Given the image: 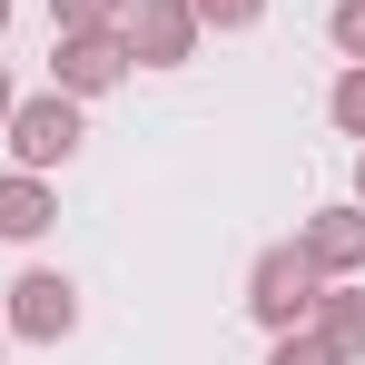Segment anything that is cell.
Returning a JSON list of instances; mask_svg holds the SVG:
<instances>
[{
	"label": "cell",
	"mask_w": 365,
	"mask_h": 365,
	"mask_svg": "<svg viewBox=\"0 0 365 365\" xmlns=\"http://www.w3.org/2000/svg\"><path fill=\"white\" fill-rule=\"evenodd\" d=\"M197 10V30H257L267 20V0H187Z\"/></svg>",
	"instance_id": "cell-11"
},
{
	"label": "cell",
	"mask_w": 365,
	"mask_h": 365,
	"mask_svg": "<svg viewBox=\"0 0 365 365\" xmlns=\"http://www.w3.org/2000/svg\"><path fill=\"white\" fill-rule=\"evenodd\" d=\"M326 119L346 128V138H365V60H346V79L326 89Z\"/></svg>",
	"instance_id": "cell-9"
},
{
	"label": "cell",
	"mask_w": 365,
	"mask_h": 365,
	"mask_svg": "<svg viewBox=\"0 0 365 365\" xmlns=\"http://www.w3.org/2000/svg\"><path fill=\"white\" fill-rule=\"evenodd\" d=\"M0 128H10V69H0Z\"/></svg>",
	"instance_id": "cell-14"
},
{
	"label": "cell",
	"mask_w": 365,
	"mask_h": 365,
	"mask_svg": "<svg viewBox=\"0 0 365 365\" xmlns=\"http://www.w3.org/2000/svg\"><path fill=\"white\" fill-rule=\"evenodd\" d=\"M356 197H365V148H356Z\"/></svg>",
	"instance_id": "cell-15"
},
{
	"label": "cell",
	"mask_w": 365,
	"mask_h": 365,
	"mask_svg": "<svg viewBox=\"0 0 365 365\" xmlns=\"http://www.w3.org/2000/svg\"><path fill=\"white\" fill-rule=\"evenodd\" d=\"M326 40H336L346 60H365V0H336V10H326Z\"/></svg>",
	"instance_id": "cell-12"
},
{
	"label": "cell",
	"mask_w": 365,
	"mask_h": 365,
	"mask_svg": "<svg viewBox=\"0 0 365 365\" xmlns=\"http://www.w3.org/2000/svg\"><path fill=\"white\" fill-rule=\"evenodd\" d=\"M50 20H60V30H119L128 0H50Z\"/></svg>",
	"instance_id": "cell-10"
},
{
	"label": "cell",
	"mask_w": 365,
	"mask_h": 365,
	"mask_svg": "<svg viewBox=\"0 0 365 365\" xmlns=\"http://www.w3.org/2000/svg\"><path fill=\"white\" fill-rule=\"evenodd\" d=\"M297 247H306L316 277H356V267H365V197H356V207H316V217L297 227Z\"/></svg>",
	"instance_id": "cell-6"
},
{
	"label": "cell",
	"mask_w": 365,
	"mask_h": 365,
	"mask_svg": "<svg viewBox=\"0 0 365 365\" xmlns=\"http://www.w3.org/2000/svg\"><path fill=\"white\" fill-rule=\"evenodd\" d=\"M119 40H128V60L178 69V60H197V10H187V0H128Z\"/></svg>",
	"instance_id": "cell-3"
},
{
	"label": "cell",
	"mask_w": 365,
	"mask_h": 365,
	"mask_svg": "<svg viewBox=\"0 0 365 365\" xmlns=\"http://www.w3.org/2000/svg\"><path fill=\"white\" fill-rule=\"evenodd\" d=\"M267 365H336V356H326V346H316L306 326H287V336H277V356H267Z\"/></svg>",
	"instance_id": "cell-13"
},
{
	"label": "cell",
	"mask_w": 365,
	"mask_h": 365,
	"mask_svg": "<svg viewBox=\"0 0 365 365\" xmlns=\"http://www.w3.org/2000/svg\"><path fill=\"white\" fill-rule=\"evenodd\" d=\"M119 79H128V40H119V30H60L50 89H69V99H99V89H119Z\"/></svg>",
	"instance_id": "cell-4"
},
{
	"label": "cell",
	"mask_w": 365,
	"mask_h": 365,
	"mask_svg": "<svg viewBox=\"0 0 365 365\" xmlns=\"http://www.w3.org/2000/svg\"><path fill=\"white\" fill-rule=\"evenodd\" d=\"M316 287H326V277L306 267V247H267V257H257V277H247V316L287 336V326H306V306H316Z\"/></svg>",
	"instance_id": "cell-2"
},
{
	"label": "cell",
	"mask_w": 365,
	"mask_h": 365,
	"mask_svg": "<svg viewBox=\"0 0 365 365\" xmlns=\"http://www.w3.org/2000/svg\"><path fill=\"white\" fill-rule=\"evenodd\" d=\"M10 336H30V346H60L69 326H79V287L69 277H50V267H30L20 287H10V316H0Z\"/></svg>",
	"instance_id": "cell-5"
},
{
	"label": "cell",
	"mask_w": 365,
	"mask_h": 365,
	"mask_svg": "<svg viewBox=\"0 0 365 365\" xmlns=\"http://www.w3.org/2000/svg\"><path fill=\"white\" fill-rule=\"evenodd\" d=\"M0 346H10V326H0Z\"/></svg>",
	"instance_id": "cell-17"
},
{
	"label": "cell",
	"mask_w": 365,
	"mask_h": 365,
	"mask_svg": "<svg viewBox=\"0 0 365 365\" xmlns=\"http://www.w3.org/2000/svg\"><path fill=\"white\" fill-rule=\"evenodd\" d=\"M10 148H20V168H60V158H79V99L69 89H40V99H10V128H0Z\"/></svg>",
	"instance_id": "cell-1"
},
{
	"label": "cell",
	"mask_w": 365,
	"mask_h": 365,
	"mask_svg": "<svg viewBox=\"0 0 365 365\" xmlns=\"http://www.w3.org/2000/svg\"><path fill=\"white\" fill-rule=\"evenodd\" d=\"M50 217H60V207H50L40 168H10V178H0V237H10V247H30L40 227H50Z\"/></svg>",
	"instance_id": "cell-8"
},
{
	"label": "cell",
	"mask_w": 365,
	"mask_h": 365,
	"mask_svg": "<svg viewBox=\"0 0 365 365\" xmlns=\"http://www.w3.org/2000/svg\"><path fill=\"white\" fill-rule=\"evenodd\" d=\"M306 336H316L336 365H356V356H365V287H316V306H306Z\"/></svg>",
	"instance_id": "cell-7"
},
{
	"label": "cell",
	"mask_w": 365,
	"mask_h": 365,
	"mask_svg": "<svg viewBox=\"0 0 365 365\" xmlns=\"http://www.w3.org/2000/svg\"><path fill=\"white\" fill-rule=\"evenodd\" d=\"M0 30H10V0H0Z\"/></svg>",
	"instance_id": "cell-16"
}]
</instances>
